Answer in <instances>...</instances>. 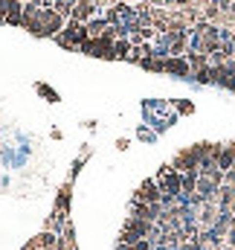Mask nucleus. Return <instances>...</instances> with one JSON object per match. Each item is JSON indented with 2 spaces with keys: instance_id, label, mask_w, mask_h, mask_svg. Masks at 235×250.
<instances>
[{
  "instance_id": "1a4fd4ad",
  "label": "nucleus",
  "mask_w": 235,
  "mask_h": 250,
  "mask_svg": "<svg viewBox=\"0 0 235 250\" xmlns=\"http://www.w3.org/2000/svg\"><path fill=\"white\" fill-rule=\"evenodd\" d=\"M197 172H186V175H180V189H183V195H195V189H197Z\"/></svg>"
},
{
  "instance_id": "f3484780",
  "label": "nucleus",
  "mask_w": 235,
  "mask_h": 250,
  "mask_svg": "<svg viewBox=\"0 0 235 250\" xmlns=\"http://www.w3.org/2000/svg\"><path fill=\"white\" fill-rule=\"evenodd\" d=\"M20 3H29V0H20Z\"/></svg>"
},
{
  "instance_id": "0eeeda50",
  "label": "nucleus",
  "mask_w": 235,
  "mask_h": 250,
  "mask_svg": "<svg viewBox=\"0 0 235 250\" xmlns=\"http://www.w3.org/2000/svg\"><path fill=\"white\" fill-rule=\"evenodd\" d=\"M218 169L221 172L235 169V143L233 146H221V151H218Z\"/></svg>"
},
{
  "instance_id": "20e7f679",
  "label": "nucleus",
  "mask_w": 235,
  "mask_h": 250,
  "mask_svg": "<svg viewBox=\"0 0 235 250\" xmlns=\"http://www.w3.org/2000/svg\"><path fill=\"white\" fill-rule=\"evenodd\" d=\"M172 169L180 172V175H186V172H197V157L192 154V148H186V151H180L175 157V163H172Z\"/></svg>"
},
{
  "instance_id": "dca6fc26",
  "label": "nucleus",
  "mask_w": 235,
  "mask_h": 250,
  "mask_svg": "<svg viewBox=\"0 0 235 250\" xmlns=\"http://www.w3.org/2000/svg\"><path fill=\"white\" fill-rule=\"evenodd\" d=\"M117 250H134V248H125V245H119V248Z\"/></svg>"
},
{
  "instance_id": "4468645a",
  "label": "nucleus",
  "mask_w": 235,
  "mask_h": 250,
  "mask_svg": "<svg viewBox=\"0 0 235 250\" xmlns=\"http://www.w3.org/2000/svg\"><path fill=\"white\" fill-rule=\"evenodd\" d=\"M134 250H154V242H151V239H139V242L134 245Z\"/></svg>"
},
{
  "instance_id": "f8f14e48",
  "label": "nucleus",
  "mask_w": 235,
  "mask_h": 250,
  "mask_svg": "<svg viewBox=\"0 0 235 250\" xmlns=\"http://www.w3.org/2000/svg\"><path fill=\"white\" fill-rule=\"evenodd\" d=\"M131 41L128 38H117L114 41V59H131Z\"/></svg>"
},
{
  "instance_id": "f03ea898",
  "label": "nucleus",
  "mask_w": 235,
  "mask_h": 250,
  "mask_svg": "<svg viewBox=\"0 0 235 250\" xmlns=\"http://www.w3.org/2000/svg\"><path fill=\"white\" fill-rule=\"evenodd\" d=\"M218 184L215 181H209V178H197V189H195V195L203 201V204H218Z\"/></svg>"
},
{
  "instance_id": "f257e3e1",
  "label": "nucleus",
  "mask_w": 235,
  "mask_h": 250,
  "mask_svg": "<svg viewBox=\"0 0 235 250\" xmlns=\"http://www.w3.org/2000/svg\"><path fill=\"white\" fill-rule=\"evenodd\" d=\"M154 181H157V187H160L163 195H172L175 201H177V195L183 192V189H180V172H175L172 166H163V169L157 172V178H154Z\"/></svg>"
},
{
  "instance_id": "6e6552de",
  "label": "nucleus",
  "mask_w": 235,
  "mask_h": 250,
  "mask_svg": "<svg viewBox=\"0 0 235 250\" xmlns=\"http://www.w3.org/2000/svg\"><path fill=\"white\" fill-rule=\"evenodd\" d=\"M233 207H235V187L221 184V189H218V209H233Z\"/></svg>"
},
{
  "instance_id": "ddd939ff",
  "label": "nucleus",
  "mask_w": 235,
  "mask_h": 250,
  "mask_svg": "<svg viewBox=\"0 0 235 250\" xmlns=\"http://www.w3.org/2000/svg\"><path fill=\"white\" fill-rule=\"evenodd\" d=\"M192 76H195L200 84H209V82H212V67H203V70H197V73H192Z\"/></svg>"
},
{
  "instance_id": "423d86ee",
  "label": "nucleus",
  "mask_w": 235,
  "mask_h": 250,
  "mask_svg": "<svg viewBox=\"0 0 235 250\" xmlns=\"http://www.w3.org/2000/svg\"><path fill=\"white\" fill-rule=\"evenodd\" d=\"M166 73H172V76H192V67L186 62V56H180V59H166Z\"/></svg>"
},
{
  "instance_id": "9b49d317",
  "label": "nucleus",
  "mask_w": 235,
  "mask_h": 250,
  "mask_svg": "<svg viewBox=\"0 0 235 250\" xmlns=\"http://www.w3.org/2000/svg\"><path fill=\"white\" fill-rule=\"evenodd\" d=\"M105 29H108V21H105V18H90V21H87V32H90V38L105 35Z\"/></svg>"
},
{
  "instance_id": "7ed1b4c3",
  "label": "nucleus",
  "mask_w": 235,
  "mask_h": 250,
  "mask_svg": "<svg viewBox=\"0 0 235 250\" xmlns=\"http://www.w3.org/2000/svg\"><path fill=\"white\" fill-rule=\"evenodd\" d=\"M160 198H163V192L157 187V181H145L139 192L134 195V201H142V204H160Z\"/></svg>"
},
{
  "instance_id": "39448f33",
  "label": "nucleus",
  "mask_w": 235,
  "mask_h": 250,
  "mask_svg": "<svg viewBox=\"0 0 235 250\" xmlns=\"http://www.w3.org/2000/svg\"><path fill=\"white\" fill-rule=\"evenodd\" d=\"M3 3V9H6V18H3V23H20V18H23V3L20 0H0Z\"/></svg>"
},
{
  "instance_id": "9d476101",
  "label": "nucleus",
  "mask_w": 235,
  "mask_h": 250,
  "mask_svg": "<svg viewBox=\"0 0 235 250\" xmlns=\"http://www.w3.org/2000/svg\"><path fill=\"white\" fill-rule=\"evenodd\" d=\"M186 62L192 67V73H197V70L209 67V56H203V53H186Z\"/></svg>"
},
{
  "instance_id": "2eb2a0df",
  "label": "nucleus",
  "mask_w": 235,
  "mask_h": 250,
  "mask_svg": "<svg viewBox=\"0 0 235 250\" xmlns=\"http://www.w3.org/2000/svg\"><path fill=\"white\" fill-rule=\"evenodd\" d=\"M224 184H230V187H235V169H230V172H224Z\"/></svg>"
}]
</instances>
